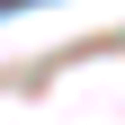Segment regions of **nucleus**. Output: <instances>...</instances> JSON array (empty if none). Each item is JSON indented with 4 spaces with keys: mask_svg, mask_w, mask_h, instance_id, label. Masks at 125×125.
I'll return each instance as SVG.
<instances>
[{
    "mask_svg": "<svg viewBox=\"0 0 125 125\" xmlns=\"http://www.w3.org/2000/svg\"><path fill=\"white\" fill-rule=\"evenodd\" d=\"M18 9H45V0H0V18H18Z\"/></svg>",
    "mask_w": 125,
    "mask_h": 125,
    "instance_id": "nucleus-1",
    "label": "nucleus"
}]
</instances>
